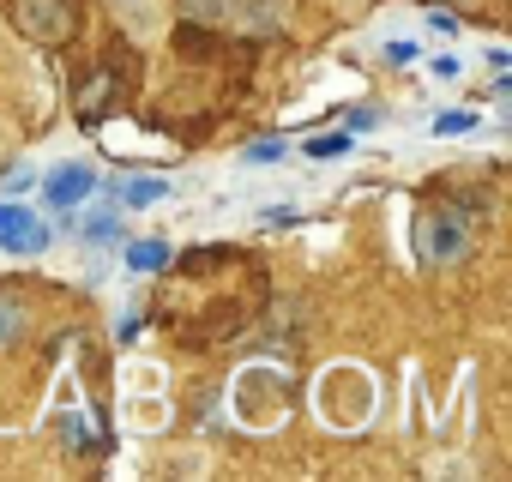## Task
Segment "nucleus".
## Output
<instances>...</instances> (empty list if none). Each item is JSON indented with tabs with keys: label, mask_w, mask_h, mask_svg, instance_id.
Wrapping results in <instances>:
<instances>
[{
	"label": "nucleus",
	"mask_w": 512,
	"mask_h": 482,
	"mask_svg": "<svg viewBox=\"0 0 512 482\" xmlns=\"http://www.w3.org/2000/svg\"><path fill=\"white\" fill-rule=\"evenodd\" d=\"M422 248H428L434 266H452V260H464V248H470V229H464L458 217H434L428 235H422Z\"/></svg>",
	"instance_id": "7"
},
{
	"label": "nucleus",
	"mask_w": 512,
	"mask_h": 482,
	"mask_svg": "<svg viewBox=\"0 0 512 482\" xmlns=\"http://www.w3.org/2000/svg\"><path fill=\"white\" fill-rule=\"evenodd\" d=\"M488 133V115L482 109H440L428 121V139H482Z\"/></svg>",
	"instance_id": "12"
},
{
	"label": "nucleus",
	"mask_w": 512,
	"mask_h": 482,
	"mask_svg": "<svg viewBox=\"0 0 512 482\" xmlns=\"http://www.w3.org/2000/svg\"><path fill=\"white\" fill-rule=\"evenodd\" d=\"M37 193H43V211H79L91 193H103V169L91 163V157H61V163H49L43 175H37Z\"/></svg>",
	"instance_id": "3"
},
{
	"label": "nucleus",
	"mask_w": 512,
	"mask_h": 482,
	"mask_svg": "<svg viewBox=\"0 0 512 482\" xmlns=\"http://www.w3.org/2000/svg\"><path fill=\"white\" fill-rule=\"evenodd\" d=\"M25 332V308L19 302H7V296H0V350H7L13 338Z\"/></svg>",
	"instance_id": "19"
},
{
	"label": "nucleus",
	"mask_w": 512,
	"mask_h": 482,
	"mask_svg": "<svg viewBox=\"0 0 512 482\" xmlns=\"http://www.w3.org/2000/svg\"><path fill=\"white\" fill-rule=\"evenodd\" d=\"M121 416H127V428L157 434V428L169 422V398H163V392H121Z\"/></svg>",
	"instance_id": "11"
},
{
	"label": "nucleus",
	"mask_w": 512,
	"mask_h": 482,
	"mask_svg": "<svg viewBox=\"0 0 512 482\" xmlns=\"http://www.w3.org/2000/svg\"><path fill=\"white\" fill-rule=\"evenodd\" d=\"M290 374L278 362H247L229 380V422L247 434H278L290 422Z\"/></svg>",
	"instance_id": "2"
},
{
	"label": "nucleus",
	"mask_w": 512,
	"mask_h": 482,
	"mask_svg": "<svg viewBox=\"0 0 512 482\" xmlns=\"http://www.w3.org/2000/svg\"><path fill=\"white\" fill-rule=\"evenodd\" d=\"M133 326H139V296H121V302H115V332L127 338Z\"/></svg>",
	"instance_id": "22"
},
{
	"label": "nucleus",
	"mask_w": 512,
	"mask_h": 482,
	"mask_svg": "<svg viewBox=\"0 0 512 482\" xmlns=\"http://www.w3.org/2000/svg\"><path fill=\"white\" fill-rule=\"evenodd\" d=\"M181 19H199V25H223L235 13V0H175Z\"/></svg>",
	"instance_id": "17"
},
{
	"label": "nucleus",
	"mask_w": 512,
	"mask_h": 482,
	"mask_svg": "<svg viewBox=\"0 0 512 482\" xmlns=\"http://www.w3.org/2000/svg\"><path fill=\"white\" fill-rule=\"evenodd\" d=\"M55 248V223L31 211L25 199H0V254H49Z\"/></svg>",
	"instance_id": "4"
},
{
	"label": "nucleus",
	"mask_w": 512,
	"mask_h": 482,
	"mask_svg": "<svg viewBox=\"0 0 512 482\" xmlns=\"http://www.w3.org/2000/svg\"><path fill=\"white\" fill-rule=\"evenodd\" d=\"M61 440H67V446H85V440H91V416H85V410H67V416H61Z\"/></svg>",
	"instance_id": "20"
},
{
	"label": "nucleus",
	"mask_w": 512,
	"mask_h": 482,
	"mask_svg": "<svg viewBox=\"0 0 512 482\" xmlns=\"http://www.w3.org/2000/svg\"><path fill=\"white\" fill-rule=\"evenodd\" d=\"M37 187V169H13L7 181H0V193H31Z\"/></svg>",
	"instance_id": "23"
},
{
	"label": "nucleus",
	"mask_w": 512,
	"mask_h": 482,
	"mask_svg": "<svg viewBox=\"0 0 512 482\" xmlns=\"http://www.w3.org/2000/svg\"><path fill=\"white\" fill-rule=\"evenodd\" d=\"M229 19H241L247 31H278V25H284L278 0H235V13H229Z\"/></svg>",
	"instance_id": "16"
},
{
	"label": "nucleus",
	"mask_w": 512,
	"mask_h": 482,
	"mask_svg": "<svg viewBox=\"0 0 512 482\" xmlns=\"http://www.w3.org/2000/svg\"><path fill=\"white\" fill-rule=\"evenodd\" d=\"M290 163V139H247L241 145V169H284Z\"/></svg>",
	"instance_id": "14"
},
{
	"label": "nucleus",
	"mask_w": 512,
	"mask_h": 482,
	"mask_svg": "<svg viewBox=\"0 0 512 482\" xmlns=\"http://www.w3.org/2000/svg\"><path fill=\"white\" fill-rule=\"evenodd\" d=\"M476 55H482V67H488V73H506V67H512V49H506V43H482Z\"/></svg>",
	"instance_id": "21"
},
{
	"label": "nucleus",
	"mask_w": 512,
	"mask_h": 482,
	"mask_svg": "<svg viewBox=\"0 0 512 482\" xmlns=\"http://www.w3.org/2000/svg\"><path fill=\"white\" fill-rule=\"evenodd\" d=\"M121 25L133 37H157L163 31V7H157V0H121Z\"/></svg>",
	"instance_id": "15"
},
{
	"label": "nucleus",
	"mask_w": 512,
	"mask_h": 482,
	"mask_svg": "<svg viewBox=\"0 0 512 482\" xmlns=\"http://www.w3.org/2000/svg\"><path fill=\"white\" fill-rule=\"evenodd\" d=\"M181 187L169 181V175H121L115 187H109V199L121 205V211H157V205H169Z\"/></svg>",
	"instance_id": "6"
},
{
	"label": "nucleus",
	"mask_w": 512,
	"mask_h": 482,
	"mask_svg": "<svg viewBox=\"0 0 512 482\" xmlns=\"http://www.w3.org/2000/svg\"><path fill=\"white\" fill-rule=\"evenodd\" d=\"M314 422L320 428H332V434H362L374 416H380V380H374V368H362V362H326L320 374H314Z\"/></svg>",
	"instance_id": "1"
},
{
	"label": "nucleus",
	"mask_w": 512,
	"mask_h": 482,
	"mask_svg": "<svg viewBox=\"0 0 512 482\" xmlns=\"http://www.w3.org/2000/svg\"><path fill=\"white\" fill-rule=\"evenodd\" d=\"M121 386H127V392H163V368H157V362H127Z\"/></svg>",
	"instance_id": "18"
},
{
	"label": "nucleus",
	"mask_w": 512,
	"mask_h": 482,
	"mask_svg": "<svg viewBox=\"0 0 512 482\" xmlns=\"http://www.w3.org/2000/svg\"><path fill=\"white\" fill-rule=\"evenodd\" d=\"M416 67H422V79H428V85H440V91H452V85H464V79H470V55H464V49H434V55L422 49V61H416Z\"/></svg>",
	"instance_id": "10"
},
{
	"label": "nucleus",
	"mask_w": 512,
	"mask_h": 482,
	"mask_svg": "<svg viewBox=\"0 0 512 482\" xmlns=\"http://www.w3.org/2000/svg\"><path fill=\"white\" fill-rule=\"evenodd\" d=\"M169 241L163 235H139V241H121L115 248V260H121V272H133V278H145V272H163L169 266Z\"/></svg>",
	"instance_id": "8"
},
{
	"label": "nucleus",
	"mask_w": 512,
	"mask_h": 482,
	"mask_svg": "<svg viewBox=\"0 0 512 482\" xmlns=\"http://www.w3.org/2000/svg\"><path fill=\"white\" fill-rule=\"evenodd\" d=\"M302 157H308L314 169H338V163L356 157V133H350V127H338V133H308V139H302Z\"/></svg>",
	"instance_id": "9"
},
{
	"label": "nucleus",
	"mask_w": 512,
	"mask_h": 482,
	"mask_svg": "<svg viewBox=\"0 0 512 482\" xmlns=\"http://www.w3.org/2000/svg\"><path fill=\"white\" fill-rule=\"evenodd\" d=\"M374 49H380V61H386V67H416L428 43H422L416 31H380V43H374Z\"/></svg>",
	"instance_id": "13"
},
{
	"label": "nucleus",
	"mask_w": 512,
	"mask_h": 482,
	"mask_svg": "<svg viewBox=\"0 0 512 482\" xmlns=\"http://www.w3.org/2000/svg\"><path fill=\"white\" fill-rule=\"evenodd\" d=\"M73 217V235H79V248H109V241H121V229H127V211L115 205V199H85L79 211H67Z\"/></svg>",
	"instance_id": "5"
},
{
	"label": "nucleus",
	"mask_w": 512,
	"mask_h": 482,
	"mask_svg": "<svg viewBox=\"0 0 512 482\" xmlns=\"http://www.w3.org/2000/svg\"><path fill=\"white\" fill-rule=\"evenodd\" d=\"M428 31H434V37H458V25H452V13H428Z\"/></svg>",
	"instance_id": "24"
}]
</instances>
